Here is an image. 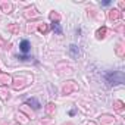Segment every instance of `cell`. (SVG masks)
Returning a JSON list of instances; mask_svg holds the SVG:
<instances>
[{
  "label": "cell",
  "mask_w": 125,
  "mask_h": 125,
  "mask_svg": "<svg viewBox=\"0 0 125 125\" xmlns=\"http://www.w3.org/2000/svg\"><path fill=\"white\" fill-rule=\"evenodd\" d=\"M102 5H103V6H109V5H110V0H106V2H102Z\"/></svg>",
  "instance_id": "obj_6"
},
{
  "label": "cell",
  "mask_w": 125,
  "mask_h": 125,
  "mask_svg": "<svg viewBox=\"0 0 125 125\" xmlns=\"http://www.w3.org/2000/svg\"><path fill=\"white\" fill-rule=\"evenodd\" d=\"M25 104H30V106H31L32 109H35V110H38V109H40V106H41V104H40V102H38L35 97L27 99V100H25Z\"/></svg>",
  "instance_id": "obj_2"
},
{
  "label": "cell",
  "mask_w": 125,
  "mask_h": 125,
  "mask_svg": "<svg viewBox=\"0 0 125 125\" xmlns=\"http://www.w3.org/2000/svg\"><path fill=\"white\" fill-rule=\"evenodd\" d=\"M69 50H71V54H72L74 57H78V54H80V49H78L75 44H72V46L69 47Z\"/></svg>",
  "instance_id": "obj_5"
},
{
  "label": "cell",
  "mask_w": 125,
  "mask_h": 125,
  "mask_svg": "<svg viewBox=\"0 0 125 125\" xmlns=\"http://www.w3.org/2000/svg\"><path fill=\"white\" fill-rule=\"evenodd\" d=\"M52 30H53L56 34H62V27H60L59 22H53V24H52Z\"/></svg>",
  "instance_id": "obj_4"
},
{
  "label": "cell",
  "mask_w": 125,
  "mask_h": 125,
  "mask_svg": "<svg viewBox=\"0 0 125 125\" xmlns=\"http://www.w3.org/2000/svg\"><path fill=\"white\" fill-rule=\"evenodd\" d=\"M19 50H21L22 53H28V52L31 50V44H30V41H28V40H22L21 44H19Z\"/></svg>",
  "instance_id": "obj_3"
},
{
  "label": "cell",
  "mask_w": 125,
  "mask_h": 125,
  "mask_svg": "<svg viewBox=\"0 0 125 125\" xmlns=\"http://www.w3.org/2000/svg\"><path fill=\"white\" fill-rule=\"evenodd\" d=\"M106 81L109 85H118V84H124V72L122 71H113V72H107L104 75Z\"/></svg>",
  "instance_id": "obj_1"
}]
</instances>
